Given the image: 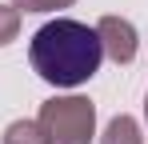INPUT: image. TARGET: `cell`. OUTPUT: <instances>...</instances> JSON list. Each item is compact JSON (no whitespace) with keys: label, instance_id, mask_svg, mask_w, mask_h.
<instances>
[{"label":"cell","instance_id":"7a4b0ae2","mask_svg":"<svg viewBox=\"0 0 148 144\" xmlns=\"http://www.w3.org/2000/svg\"><path fill=\"white\" fill-rule=\"evenodd\" d=\"M40 132L48 144H92L96 136V108L84 96H52L40 104Z\"/></svg>","mask_w":148,"mask_h":144},{"label":"cell","instance_id":"5b68a950","mask_svg":"<svg viewBox=\"0 0 148 144\" xmlns=\"http://www.w3.org/2000/svg\"><path fill=\"white\" fill-rule=\"evenodd\" d=\"M4 144H48L36 120H12L4 128Z\"/></svg>","mask_w":148,"mask_h":144},{"label":"cell","instance_id":"8992f818","mask_svg":"<svg viewBox=\"0 0 148 144\" xmlns=\"http://www.w3.org/2000/svg\"><path fill=\"white\" fill-rule=\"evenodd\" d=\"M16 32H20V12H16L12 4H8V8L0 4V48L8 44V40H16Z\"/></svg>","mask_w":148,"mask_h":144},{"label":"cell","instance_id":"277c9868","mask_svg":"<svg viewBox=\"0 0 148 144\" xmlns=\"http://www.w3.org/2000/svg\"><path fill=\"white\" fill-rule=\"evenodd\" d=\"M100 144H144L140 140V124L132 116H112L108 120V128H104V136H100Z\"/></svg>","mask_w":148,"mask_h":144},{"label":"cell","instance_id":"3957f363","mask_svg":"<svg viewBox=\"0 0 148 144\" xmlns=\"http://www.w3.org/2000/svg\"><path fill=\"white\" fill-rule=\"evenodd\" d=\"M96 36H100V48H104L108 60L132 64V56H136V28H132V20H124V16H100Z\"/></svg>","mask_w":148,"mask_h":144},{"label":"cell","instance_id":"52a82bcc","mask_svg":"<svg viewBox=\"0 0 148 144\" xmlns=\"http://www.w3.org/2000/svg\"><path fill=\"white\" fill-rule=\"evenodd\" d=\"M76 0H12L16 12H56V8H72Z\"/></svg>","mask_w":148,"mask_h":144},{"label":"cell","instance_id":"ba28073f","mask_svg":"<svg viewBox=\"0 0 148 144\" xmlns=\"http://www.w3.org/2000/svg\"><path fill=\"white\" fill-rule=\"evenodd\" d=\"M144 120H148V96H144Z\"/></svg>","mask_w":148,"mask_h":144},{"label":"cell","instance_id":"6da1fadb","mask_svg":"<svg viewBox=\"0 0 148 144\" xmlns=\"http://www.w3.org/2000/svg\"><path fill=\"white\" fill-rule=\"evenodd\" d=\"M104 48H100L96 28L72 20V16H56L44 28H36L32 44H28V64L40 80H48L56 88H76L84 80H92L100 72Z\"/></svg>","mask_w":148,"mask_h":144}]
</instances>
